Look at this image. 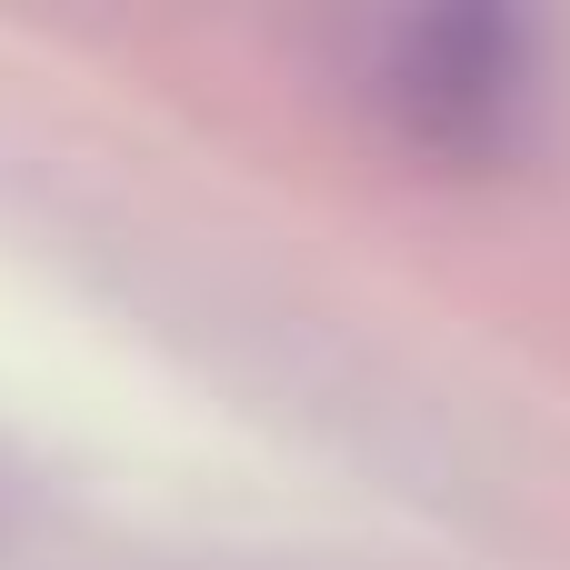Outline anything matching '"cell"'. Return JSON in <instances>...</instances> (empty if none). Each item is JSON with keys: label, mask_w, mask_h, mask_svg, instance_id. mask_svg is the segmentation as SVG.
<instances>
[{"label": "cell", "mask_w": 570, "mask_h": 570, "mask_svg": "<svg viewBox=\"0 0 570 570\" xmlns=\"http://www.w3.org/2000/svg\"><path fill=\"white\" fill-rule=\"evenodd\" d=\"M521 90H531L521 20L451 10V20H421V30H401L391 100H401V120H411L431 150H491V140H511V110H521Z\"/></svg>", "instance_id": "obj_1"}]
</instances>
